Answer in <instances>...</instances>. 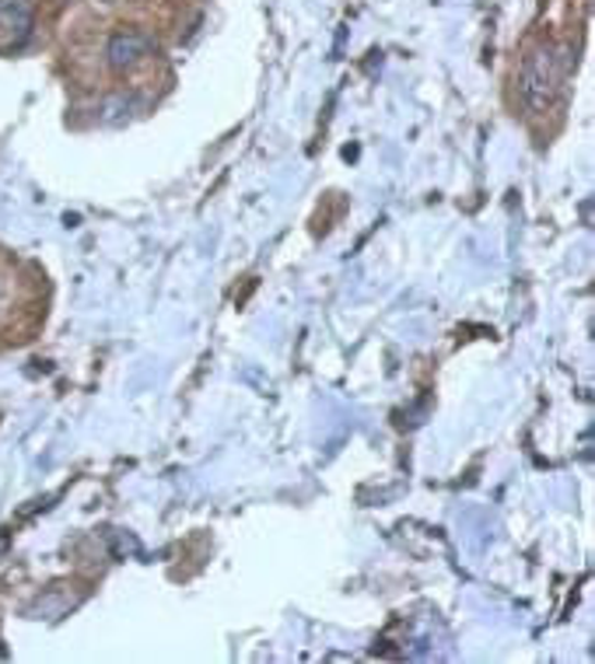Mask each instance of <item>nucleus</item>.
Segmentation results:
<instances>
[{
    "label": "nucleus",
    "mask_w": 595,
    "mask_h": 664,
    "mask_svg": "<svg viewBox=\"0 0 595 664\" xmlns=\"http://www.w3.org/2000/svg\"><path fill=\"white\" fill-rule=\"evenodd\" d=\"M147 53H151V39L144 36V32L137 28H120L109 36V46H106V60L112 71H134V66H141L147 60Z\"/></svg>",
    "instance_id": "nucleus-2"
},
{
    "label": "nucleus",
    "mask_w": 595,
    "mask_h": 664,
    "mask_svg": "<svg viewBox=\"0 0 595 664\" xmlns=\"http://www.w3.org/2000/svg\"><path fill=\"white\" fill-rule=\"evenodd\" d=\"M32 25H36V4L32 0H0V32L8 39L14 42L28 39Z\"/></svg>",
    "instance_id": "nucleus-3"
},
{
    "label": "nucleus",
    "mask_w": 595,
    "mask_h": 664,
    "mask_svg": "<svg viewBox=\"0 0 595 664\" xmlns=\"http://www.w3.org/2000/svg\"><path fill=\"white\" fill-rule=\"evenodd\" d=\"M560 85V66L550 46L529 49L522 60V102L533 112H547Z\"/></svg>",
    "instance_id": "nucleus-1"
}]
</instances>
